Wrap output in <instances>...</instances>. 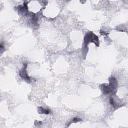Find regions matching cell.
Instances as JSON below:
<instances>
[{
    "instance_id": "obj_1",
    "label": "cell",
    "mask_w": 128,
    "mask_h": 128,
    "mask_svg": "<svg viewBox=\"0 0 128 128\" xmlns=\"http://www.w3.org/2000/svg\"><path fill=\"white\" fill-rule=\"evenodd\" d=\"M94 42L96 45V44L98 46V39L96 36L92 32H88L85 35V36L84 38V46L86 47L87 45L90 42Z\"/></svg>"
},
{
    "instance_id": "obj_2",
    "label": "cell",
    "mask_w": 128,
    "mask_h": 128,
    "mask_svg": "<svg viewBox=\"0 0 128 128\" xmlns=\"http://www.w3.org/2000/svg\"><path fill=\"white\" fill-rule=\"evenodd\" d=\"M26 67H27V64H25L24 68L20 72V76L24 80H26L28 82H30V78L27 72H26Z\"/></svg>"
},
{
    "instance_id": "obj_3",
    "label": "cell",
    "mask_w": 128,
    "mask_h": 128,
    "mask_svg": "<svg viewBox=\"0 0 128 128\" xmlns=\"http://www.w3.org/2000/svg\"><path fill=\"white\" fill-rule=\"evenodd\" d=\"M109 87L111 90V92L114 91L118 86V82L116 79L114 77H110L109 79Z\"/></svg>"
},
{
    "instance_id": "obj_4",
    "label": "cell",
    "mask_w": 128,
    "mask_h": 128,
    "mask_svg": "<svg viewBox=\"0 0 128 128\" xmlns=\"http://www.w3.org/2000/svg\"><path fill=\"white\" fill-rule=\"evenodd\" d=\"M101 89L102 90V92L104 94H107L110 92L111 90L108 86V85H106V84H103L101 85Z\"/></svg>"
},
{
    "instance_id": "obj_5",
    "label": "cell",
    "mask_w": 128,
    "mask_h": 128,
    "mask_svg": "<svg viewBox=\"0 0 128 128\" xmlns=\"http://www.w3.org/2000/svg\"><path fill=\"white\" fill-rule=\"evenodd\" d=\"M38 112L40 114H48L50 113V110L48 109L44 108L42 107H38Z\"/></svg>"
},
{
    "instance_id": "obj_6",
    "label": "cell",
    "mask_w": 128,
    "mask_h": 128,
    "mask_svg": "<svg viewBox=\"0 0 128 128\" xmlns=\"http://www.w3.org/2000/svg\"><path fill=\"white\" fill-rule=\"evenodd\" d=\"M80 120H81V119L78 118H73V120H72V122H71L70 123H72V122L76 123V122H80Z\"/></svg>"
}]
</instances>
